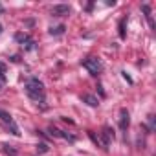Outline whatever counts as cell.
I'll list each match as a JSON object with an SVG mask.
<instances>
[{
	"label": "cell",
	"instance_id": "cell-13",
	"mask_svg": "<svg viewBox=\"0 0 156 156\" xmlns=\"http://www.w3.org/2000/svg\"><path fill=\"white\" fill-rule=\"evenodd\" d=\"M125 22H127V19H121V22H119V37L121 39H125Z\"/></svg>",
	"mask_w": 156,
	"mask_h": 156
},
{
	"label": "cell",
	"instance_id": "cell-11",
	"mask_svg": "<svg viewBox=\"0 0 156 156\" xmlns=\"http://www.w3.org/2000/svg\"><path fill=\"white\" fill-rule=\"evenodd\" d=\"M2 151L9 156H17V151L13 149V145H8V143H2Z\"/></svg>",
	"mask_w": 156,
	"mask_h": 156
},
{
	"label": "cell",
	"instance_id": "cell-15",
	"mask_svg": "<svg viewBox=\"0 0 156 156\" xmlns=\"http://www.w3.org/2000/svg\"><path fill=\"white\" fill-rule=\"evenodd\" d=\"M0 13H4V6L2 4H0Z\"/></svg>",
	"mask_w": 156,
	"mask_h": 156
},
{
	"label": "cell",
	"instance_id": "cell-12",
	"mask_svg": "<svg viewBox=\"0 0 156 156\" xmlns=\"http://www.w3.org/2000/svg\"><path fill=\"white\" fill-rule=\"evenodd\" d=\"M4 81H6V64L0 62V83H4Z\"/></svg>",
	"mask_w": 156,
	"mask_h": 156
},
{
	"label": "cell",
	"instance_id": "cell-16",
	"mask_svg": "<svg viewBox=\"0 0 156 156\" xmlns=\"http://www.w3.org/2000/svg\"><path fill=\"white\" fill-rule=\"evenodd\" d=\"M2 88H4V87H2V83H0V92H2Z\"/></svg>",
	"mask_w": 156,
	"mask_h": 156
},
{
	"label": "cell",
	"instance_id": "cell-9",
	"mask_svg": "<svg viewBox=\"0 0 156 156\" xmlns=\"http://www.w3.org/2000/svg\"><path fill=\"white\" fill-rule=\"evenodd\" d=\"M141 11L145 13V19H147V22H149V26H151V30H154L156 26H154V20H152V15H151V8H149L147 4H143V6H141Z\"/></svg>",
	"mask_w": 156,
	"mask_h": 156
},
{
	"label": "cell",
	"instance_id": "cell-14",
	"mask_svg": "<svg viewBox=\"0 0 156 156\" xmlns=\"http://www.w3.org/2000/svg\"><path fill=\"white\" fill-rule=\"evenodd\" d=\"M149 123H151V129H154V116H149Z\"/></svg>",
	"mask_w": 156,
	"mask_h": 156
},
{
	"label": "cell",
	"instance_id": "cell-4",
	"mask_svg": "<svg viewBox=\"0 0 156 156\" xmlns=\"http://www.w3.org/2000/svg\"><path fill=\"white\" fill-rule=\"evenodd\" d=\"M70 11H72V9H70L68 4H57V6L51 8V15H53V17H68Z\"/></svg>",
	"mask_w": 156,
	"mask_h": 156
},
{
	"label": "cell",
	"instance_id": "cell-3",
	"mask_svg": "<svg viewBox=\"0 0 156 156\" xmlns=\"http://www.w3.org/2000/svg\"><path fill=\"white\" fill-rule=\"evenodd\" d=\"M0 119H2L9 129H11V134H15V136H20V132H19V127L15 125V121H13V118H11V114L9 112H6V110H2L0 108Z\"/></svg>",
	"mask_w": 156,
	"mask_h": 156
},
{
	"label": "cell",
	"instance_id": "cell-1",
	"mask_svg": "<svg viewBox=\"0 0 156 156\" xmlns=\"http://www.w3.org/2000/svg\"><path fill=\"white\" fill-rule=\"evenodd\" d=\"M26 94L33 101L42 103L44 101V85L37 79V77H31V79H28V83H26Z\"/></svg>",
	"mask_w": 156,
	"mask_h": 156
},
{
	"label": "cell",
	"instance_id": "cell-7",
	"mask_svg": "<svg viewBox=\"0 0 156 156\" xmlns=\"http://www.w3.org/2000/svg\"><path fill=\"white\" fill-rule=\"evenodd\" d=\"M15 41L20 42L26 50H33V44H35V42H33V41L30 39V35H26V33H17V35H15Z\"/></svg>",
	"mask_w": 156,
	"mask_h": 156
},
{
	"label": "cell",
	"instance_id": "cell-6",
	"mask_svg": "<svg viewBox=\"0 0 156 156\" xmlns=\"http://www.w3.org/2000/svg\"><path fill=\"white\" fill-rule=\"evenodd\" d=\"M129 125H130V116H129V110H127V108H121V110H119V129H121L123 132H127Z\"/></svg>",
	"mask_w": 156,
	"mask_h": 156
},
{
	"label": "cell",
	"instance_id": "cell-8",
	"mask_svg": "<svg viewBox=\"0 0 156 156\" xmlns=\"http://www.w3.org/2000/svg\"><path fill=\"white\" fill-rule=\"evenodd\" d=\"M81 99H83L88 107H98V105H99V99H98L96 96H92V94H85V96H81Z\"/></svg>",
	"mask_w": 156,
	"mask_h": 156
},
{
	"label": "cell",
	"instance_id": "cell-5",
	"mask_svg": "<svg viewBox=\"0 0 156 156\" xmlns=\"http://www.w3.org/2000/svg\"><path fill=\"white\" fill-rule=\"evenodd\" d=\"M101 136H103V140H101V143H103V149H108V145L114 141V130H112L110 127H103V132H101Z\"/></svg>",
	"mask_w": 156,
	"mask_h": 156
},
{
	"label": "cell",
	"instance_id": "cell-17",
	"mask_svg": "<svg viewBox=\"0 0 156 156\" xmlns=\"http://www.w3.org/2000/svg\"><path fill=\"white\" fill-rule=\"evenodd\" d=\"M0 33H2V24H0Z\"/></svg>",
	"mask_w": 156,
	"mask_h": 156
},
{
	"label": "cell",
	"instance_id": "cell-2",
	"mask_svg": "<svg viewBox=\"0 0 156 156\" xmlns=\"http://www.w3.org/2000/svg\"><path fill=\"white\" fill-rule=\"evenodd\" d=\"M83 66L90 72V75H99L101 70H103V64H101V61H99L98 57H88V59L83 62Z\"/></svg>",
	"mask_w": 156,
	"mask_h": 156
},
{
	"label": "cell",
	"instance_id": "cell-10",
	"mask_svg": "<svg viewBox=\"0 0 156 156\" xmlns=\"http://www.w3.org/2000/svg\"><path fill=\"white\" fill-rule=\"evenodd\" d=\"M50 33H51V35H62V33H64V26H62V24L51 26V28H50Z\"/></svg>",
	"mask_w": 156,
	"mask_h": 156
}]
</instances>
